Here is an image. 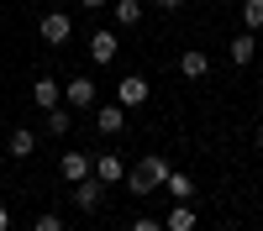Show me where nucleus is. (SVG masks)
Segmentation results:
<instances>
[{"label":"nucleus","instance_id":"nucleus-1","mask_svg":"<svg viewBox=\"0 0 263 231\" xmlns=\"http://www.w3.org/2000/svg\"><path fill=\"white\" fill-rule=\"evenodd\" d=\"M163 179H168V158L163 153H147V158H137V168H126V189L132 195H153V189H163Z\"/></svg>","mask_w":263,"mask_h":231},{"label":"nucleus","instance_id":"nucleus-2","mask_svg":"<svg viewBox=\"0 0 263 231\" xmlns=\"http://www.w3.org/2000/svg\"><path fill=\"white\" fill-rule=\"evenodd\" d=\"M95 100H100V90H95L90 74H79V79L63 84V105H69V111H95Z\"/></svg>","mask_w":263,"mask_h":231},{"label":"nucleus","instance_id":"nucleus-3","mask_svg":"<svg viewBox=\"0 0 263 231\" xmlns=\"http://www.w3.org/2000/svg\"><path fill=\"white\" fill-rule=\"evenodd\" d=\"M69 37H74L69 11H42V42H48V48H63Z\"/></svg>","mask_w":263,"mask_h":231},{"label":"nucleus","instance_id":"nucleus-4","mask_svg":"<svg viewBox=\"0 0 263 231\" xmlns=\"http://www.w3.org/2000/svg\"><path fill=\"white\" fill-rule=\"evenodd\" d=\"M58 174L69 179V184H79V179H95V158H90V153H79V147H69V153L58 158Z\"/></svg>","mask_w":263,"mask_h":231},{"label":"nucleus","instance_id":"nucleus-5","mask_svg":"<svg viewBox=\"0 0 263 231\" xmlns=\"http://www.w3.org/2000/svg\"><path fill=\"white\" fill-rule=\"evenodd\" d=\"M147 79L142 74H121V84H116V105H126V111H137V105H147Z\"/></svg>","mask_w":263,"mask_h":231},{"label":"nucleus","instance_id":"nucleus-6","mask_svg":"<svg viewBox=\"0 0 263 231\" xmlns=\"http://www.w3.org/2000/svg\"><path fill=\"white\" fill-rule=\"evenodd\" d=\"M95 132L100 137H121L126 132V105H95Z\"/></svg>","mask_w":263,"mask_h":231},{"label":"nucleus","instance_id":"nucleus-7","mask_svg":"<svg viewBox=\"0 0 263 231\" xmlns=\"http://www.w3.org/2000/svg\"><path fill=\"white\" fill-rule=\"evenodd\" d=\"M74 205L84 210V216L100 210V205H105V184H100V179H79V184H74Z\"/></svg>","mask_w":263,"mask_h":231},{"label":"nucleus","instance_id":"nucleus-8","mask_svg":"<svg viewBox=\"0 0 263 231\" xmlns=\"http://www.w3.org/2000/svg\"><path fill=\"white\" fill-rule=\"evenodd\" d=\"M32 105H37V111H53V105H63V84L42 74V79L32 84Z\"/></svg>","mask_w":263,"mask_h":231},{"label":"nucleus","instance_id":"nucleus-9","mask_svg":"<svg viewBox=\"0 0 263 231\" xmlns=\"http://www.w3.org/2000/svg\"><path fill=\"white\" fill-rule=\"evenodd\" d=\"M95 179H100L105 189H111V184H121V179H126V163H121V153H100V158H95Z\"/></svg>","mask_w":263,"mask_h":231},{"label":"nucleus","instance_id":"nucleus-10","mask_svg":"<svg viewBox=\"0 0 263 231\" xmlns=\"http://www.w3.org/2000/svg\"><path fill=\"white\" fill-rule=\"evenodd\" d=\"M116 53H121L116 32H95L90 37V63H116Z\"/></svg>","mask_w":263,"mask_h":231},{"label":"nucleus","instance_id":"nucleus-11","mask_svg":"<svg viewBox=\"0 0 263 231\" xmlns=\"http://www.w3.org/2000/svg\"><path fill=\"white\" fill-rule=\"evenodd\" d=\"M195 226H200V216H195V205H190V200H179V205L163 216V231H195Z\"/></svg>","mask_w":263,"mask_h":231},{"label":"nucleus","instance_id":"nucleus-12","mask_svg":"<svg viewBox=\"0 0 263 231\" xmlns=\"http://www.w3.org/2000/svg\"><path fill=\"white\" fill-rule=\"evenodd\" d=\"M253 53H258L253 32H237V37H232V48H227V58L237 63V69H248V63H253Z\"/></svg>","mask_w":263,"mask_h":231},{"label":"nucleus","instance_id":"nucleus-13","mask_svg":"<svg viewBox=\"0 0 263 231\" xmlns=\"http://www.w3.org/2000/svg\"><path fill=\"white\" fill-rule=\"evenodd\" d=\"M179 74H184V79H205V74H211V53H195V48L179 53Z\"/></svg>","mask_w":263,"mask_h":231},{"label":"nucleus","instance_id":"nucleus-14","mask_svg":"<svg viewBox=\"0 0 263 231\" xmlns=\"http://www.w3.org/2000/svg\"><path fill=\"white\" fill-rule=\"evenodd\" d=\"M6 153H11V158H32V153H37V132L16 126V132H11V142H6Z\"/></svg>","mask_w":263,"mask_h":231},{"label":"nucleus","instance_id":"nucleus-15","mask_svg":"<svg viewBox=\"0 0 263 231\" xmlns=\"http://www.w3.org/2000/svg\"><path fill=\"white\" fill-rule=\"evenodd\" d=\"M163 189L174 200H195V179L190 174H179V168H168V179H163Z\"/></svg>","mask_w":263,"mask_h":231},{"label":"nucleus","instance_id":"nucleus-16","mask_svg":"<svg viewBox=\"0 0 263 231\" xmlns=\"http://www.w3.org/2000/svg\"><path fill=\"white\" fill-rule=\"evenodd\" d=\"M111 16H116V27H137L142 21V0H116Z\"/></svg>","mask_w":263,"mask_h":231},{"label":"nucleus","instance_id":"nucleus-17","mask_svg":"<svg viewBox=\"0 0 263 231\" xmlns=\"http://www.w3.org/2000/svg\"><path fill=\"white\" fill-rule=\"evenodd\" d=\"M42 116H48V132H53V137H63V132L74 126V111H69V105H53V111H42Z\"/></svg>","mask_w":263,"mask_h":231},{"label":"nucleus","instance_id":"nucleus-18","mask_svg":"<svg viewBox=\"0 0 263 231\" xmlns=\"http://www.w3.org/2000/svg\"><path fill=\"white\" fill-rule=\"evenodd\" d=\"M242 21H248V32L263 27V0H248V6H242Z\"/></svg>","mask_w":263,"mask_h":231},{"label":"nucleus","instance_id":"nucleus-19","mask_svg":"<svg viewBox=\"0 0 263 231\" xmlns=\"http://www.w3.org/2000/svg\"><path fill=\"white\" fill-rule=\"evenodd\" d=\"M126 231H163V221H158V216H137Z\"/></svg>","mask_w":263,"mask_h":231},{"label":"nucleus","instance_id":"nucleus-20","mask_svg":"<svg viewBox=\"0 0 263 231\" xmlns=\"http://www.w3.org/2000/svg\"><path fill=\"white\" fill-rule=\"evenodd\" d=\"M32 231H63V221H58V216H37Z\"/></svg>","mask_w":263,"mask_h":231},{"label":"nucleus","instance_id":"nucleus-21","mask_svg":"<svg viewBox=\"0 0 263 231\" xmlns=\"http://www.w3.org/2000/svg\"><path fill=\"white\" fill-rule=\"evenodd\" d=\"M153 6H163V11H179V6H184V0H153Z\"/></svg>","mask_w":263,"mask_h":231},{"label":"nucleus","instance_id":"nucleus-22","mask_svg":"<svg viewBox=\"0 0 263 231\" xmlns=\"http://www.w3.org/2000/svg\"><path fill=\"white\" fill-rule=\"evenodd\" d=\"M0 231H11V210L6 205H0Z\"/></svg>","mask_w":263,"mask_h":231},{"label":"nucleus","instance_id":"nucleus-23","mask_svg":"<svg viewBox=\"0 0 263 231\" xmlns=\"http://www.w3.org/2000/svg\"><path fill=\"white\" fill-rule=\"evenodd\" d=\"M253 147H258V153H263V126H258V132H253Z\"/></svg>","mask_w":263,"mask_h":231},{"label":"nucleus","instance_id":"nucleus-24","mask_svg":"<svg viewBox=\"0 0 263 231\" xmlns=\"http://www.w3.org/2000/svg\"><path fill=\"white\" fill-rule=\"evenodd\" d=\"M100 6H105V0H84V11H100Z\"/></svg>","mask_w":263,"mask_h":231}]
</instances>
